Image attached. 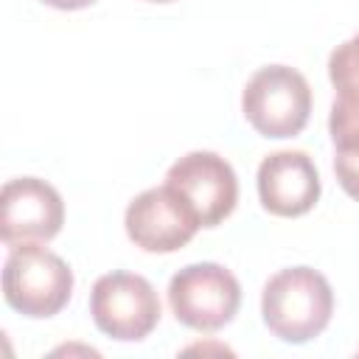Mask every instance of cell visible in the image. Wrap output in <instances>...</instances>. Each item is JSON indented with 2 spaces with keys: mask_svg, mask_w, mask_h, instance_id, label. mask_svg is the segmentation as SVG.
<instances>
[{
  "mask_svg": "<svg viewBox=\"0 0 359 359\" xmlns=\"http://www.w3.org/2000/svg\"><path fill=\"white\" fill-rule=\"evenodd\" d=\"M334 314V292L323 272L311 266H286L275 272L261 292L264 325L283 342L303 345L325 331Z\"/></svg>",
  "mask_w": 359,
  "mask_h": 359,
  "instance_id": "6da1fadb",
  "label": "cell"
},
{
  "mask_svg": "<svg viewBox=\"0 0 359 359\" xmlns=\"http://www.w3.org/2000/svg\"><path fill=\"white\" fill-rule=\"evenodd\" d=\"M73 294V269L42 244L11 247L3 264V297L22 317L45 320L59 314Z\"/></svg>",
  "mask_w": 359,
  "mask_h": 359,
  "instance_id": "7a4b0ae2",
  "label": "cell"
},
{
  "mask_svg": "<svg viewBox=\"0 0 359 359\" xmlns=\"http://www.w3.org/2000/svg\"><path fill=\"white\" fill-rule=\"evenodd\" d=\"M241 112L264 137H294L309 123L311 87L306 76L289 65H264L244 84Z\"/></svg>",
  "mask_w": 359,
  "mask_h": 359,
  "instance_id": "3957f363",
  "label": "cell"
},
{
  "mask_svg": "<svg viewBox=\"0 0 359 359\" xmlns=\"http://www.w3.org/2000/svg\"><path fill=\"white\" fill-rule=\"evenodd\" d=\"M168 306L177 323L194 331H219L238 314L241 283L222 264H188L168 280Z\"/></svg>",
  "mask_w": 359,
  "mask_h": 359,
  "instance_id": "277c9868",
  "label": "cell"
},
{
  "mask_svg": "<svg viewBox=\"0 0 359 359\" xmlns=\"http://www.w3.org/2000/svg\"><path fill=\"white\" fill-rule=\"evenodd\" d=\"M90 314L101 334L118 342H140L160 323V297L137 272H107L93 283Z\"/></svg>",
  "mask_w": 359,
  "mask_h": 359,
  "instance_id": "5b68a950",
  "label": "cell"
},
{
  "mask_svg": "<svg viewBox=\"0 0 359 359\" xmlns=\"http://www.w3.org/2000/svg\"><path fill=\"white\" fill-rule=\"evenodd\" d=\"M165 185H171L188 202L202 227L222 224L238 202V177L233 165L222 154L205 149L174 160L165 171Z\"/></svg>",
  "mask_w": 359,
  "mask_h": 359,
  "instance_id": "8992f818",
  "label": "cell"
},
{
  "mask_svg": "<svg viewBox=\"0 0 359 359\" xmlns=\"http://www.w3.org/2000/svg\"><path fill=\"white\" fill-rule=\"evenodd\" d=\"M123 227L129 241L146 252H177L202 224L188 202L163 182L157 188H146L126 205Z\"/></svg>",
  "mask_w": 359,
  "mask_h": 359,
  "instance_id": "52a82bcc",
  "label": "cell"
},
{
  "mask_svg": "<svg viewBox=\"0 0 359 359\" xmlns=\"http://www.w3.org/2000/svg\"><path fill=\"white\" fill-rule=\"evenodd\" d=\"M65 224L59 191L39 177L8 180L0 191V238L8 247L48 244Z\"/></svg>",
  "mask_w": 359,
  "mask_h": 359,
  "instance_id": "ba28073f",
  "label": "cell"
},
{
  "mask_svg": "<svg viewBox=\"0 0 359 359\" xmlns=\"http://www.w3.org/2000/svg\"><path fill=\"white\" fill-rule=\"evenodd\" d=\"M258 199L272 216L294 219L309 213L320 199V174L314 160L297 149H280L258 165Z\"/></svg>",
  "mask_w": 359,
  "mask_h": 359,
  "instance_id": "9c48e42d",
  "label": "cell"
},
{
  "mask_svg": "<svg viewBox=\"0 0 359 359\" xmlns=\"http://www.w3.org/2000/svg\"><path fill=\"white\" fill-rule=\"evenodd\" d=\"M328 79L337 90V98L359 101V31L331 50Z\"/></svg>",
  "mask_w": 359,
  "mask_h": 359,
  "instance_id": "30bf717a",
  "label": "cell"
},
{
  "mask_svg": "<svg viewBox=\"0 0 359 359\" xmlns=\"http://www.w3.org/2000/svg\"><path fill=\"white\" fill-rule=\"evenodd\" d=\"M328 132L334 151H356L359 149V101H345L334 95Z\"/></svg>",
  "mask_w": 359,
  "mask_h": 359,
  "instance_id": "8fae6325",
  "label": "cell"
},
{
  "mask_svg": "<svg viewBox=\"0 0 359 359\" xmlns=\"http://www.w3.org/2000/svg\"><path fill=\"white\" fill-rule=\"evenodd\" d=\"M334 174L342 191L359 202V149L356 151H334Z\"/></svg>",
  "mask_w": 359,
  "mask_h": 359,
  "instance_id": "7c38bea8",
  "label": "cell"
},
{
  "mask_svg": "<svg viewBox=\"0 0 359 359\" xmlns=\"http://www.w3.org/2000/svg\"><path fill=\"white\" fill-rule=\"evenodd\" d=\"M45 6H53V8H62V11H79V8H87L93 6L95 0H42Z\"/></svg>",
  "mask_w": 359,
  "mask_h": 359,
  "instance_id": "4fadbf2b",
  "label": "cell"
},
{
  "mask_svg": "<svg viewBox=\"0 0 359 359\" xmlns=\"http://www.w3.org/2000/svg\"><path fill=\"white\" fill-rule=\"evenodd\" d=\"M146 3H171V0H146Z\"/></svg>",
  "mask_w": 359,
  "mask_h": 359,
  "instance_id": "5bb4252c",
  "label": "cell"
}]
</instances>
